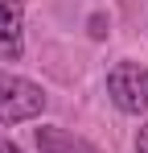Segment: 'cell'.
<instances>
[{"label":"cell","mask_w":148,"mask_h":153,"mask_svg":"<svg viewBox=\"0 0 148 153\" xmlns=\"http://www.w3.org/2000/svg\"><path fill=\"white\" fill-rule=\"evenodd\" d=\"M136 153H148V124L140 128V137H136Z\"/></svg>","instance_id":"6"},{"label":"cell","mask_w":148,"mask_h":153,"mask_svg":"<svg viewBox=\"0 0 148 153\" xmlns=\"http://www.w3.org/2000/svg\"><path fill=\"white\" fill-rule=\"evenodd\" d=\"M0 153H21V149H17L12 141H4V137H0Z\"/></svg>","instance_id":"7"},{"label":"cell","mask_w":148,"mask_h":153,"mask_svg":"<svg viewBox=\"0 0 148 153\" xmlns=\"http://www.w3.org/2000/svg\"><path fill=\"white\" fill-rule=\"evenodd\" d=\"M33 145L41 153H99L95 145H86L82 137H74L66 128H33Z\"/></svg>","instance_id":"4"},{"label":"cell","mask_w":148,"mask_h":153,"mask_svg":"<svg viewBox=\"0 0 148 153\" xmlns=\"http://www.w3.org/2000/svg\"><path fill=\"white\" fill-rule=\"evenodd\" d=\"M91 37H107V17H103V13L91 17Z\"/></svg>","instance_id":"5"},{"label":"cell","mask_w":148,"mask_h":153,"mask_svg":"<svg viewBox=\"0 0 148 153\" xmlns=\"http://www.w3.org/2000/svg\"><path fill=\"white\" fill-rule=\"evenodd\" d=\"M45 112V91L37 83L21 75L0 71V124H21V120H37Z\"/></svg>","instance_id":"1"},{"label":"cell","mask_w":148,"mask_h":153,"mask_svg":"<svg viewBox=\"0 0 148 153\" xmlns=\"http://www.w3.org/2000/svg\"><path fill=\"white\" fill-rule=\"evenodd\" d=\"M107 91H111V100H115L119 112L140 116L148 108V71L140 62H115L107 71Z\"/></svg>","instance_id":"2"},{"label":"cell","mask_w":148,"mask_h":153,"mask_svg":"<svg viewBox=\"0 0 148 153\" xmlns=\"http://www.w3.org/2000/svg\"><path fill=\"white\" fill-rule=\"evenodd\" d=\"M25 54V13L21 0H0V62H17Z\"/></svg>","instance_id":"3"}]
</instances>
